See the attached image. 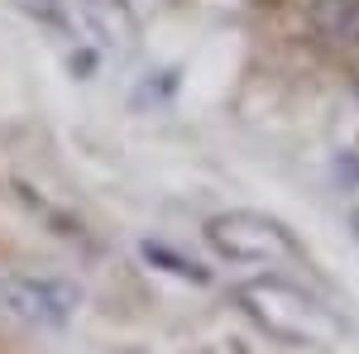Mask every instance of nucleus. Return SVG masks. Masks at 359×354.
I'll return each instance as SVG.
<instances>
[{
  "label": "nucleus",
  "instance_id": "obj_3",
  "mask_svg": "<svg viewBox=\"0 0 359 354\" xmlns=\"http://www.w3.org/2000/svg\"><path fill=\"white\" fill-rule=\"evenodd\" d=\"M206 245L216 249L230 264H245V268H287V264H302V249L297 240L273 225L269 216H254V211H225V216L206 220Z\"/></svg>",
  "mask_w": 359,
  "mask_h": 354
},
{
  "label": "nucleus",
  "instance_id": "obj_5",
  "mask_svg": "<svg viewBox=\"0 0 359 354\" xmlns=\"http://www.w3.org/2000/svg\"><path fill=\"white\" fill-rule=\"evenodd\" d=\"M139 249H144V259H149L154 268H163V273H182L187 282H206V268H201V264H192V259H182L177 249L168 254V249L158 245V240H144Z\"/></svg>",
  "mask_w": 359,
  "mask_h": 354
},
{
  "label": "nucleus",
  "instance_id": "obj_4",
  "mask_svg": "<svg viewBox=\"0 0 359 354\" xmlns=\"http://www.w3.org/2000/svg\"><path fill=\"white\" fill-rule=\"evenodd\" d=\"M82 15L101 43H111V48H130L135 43V10H130V0H82Z\"/></svg>",
  "mask_w": 359,
  "mask_h": 354
},
{
  "label": "nucleus",
  "instance_id": "obj_7",
  "mask_svg": "<svg viewBox=\"0 0 359 354\" xmlns=\"http://www.w3.org/2000/svg\"><path fill=\"white\" fill-rule=\"evenodd\" d=\"M350 230H355V240H359V206L350 211Z\"/></svg>",
  "mask_w": 359,
  "mask_h": 354
},
{
  "label": "nucleus",
  "instance_id": "obj_6",
  "mask_svg": "<svg viewBox=\"0 0 359 354\" xmlns=\"http://www.w3.org/2000/svg\"><path fill=\"white\" fill-rule=\"evenodd\" d=\"M20 15H29V20H39V25H48V29H67L72 20H67V5L62 0H10Z\"/></svg>",
  "mask_w": 359,
  "mask_h": 354
},
{
  "label": "nucleus",
  "instance_id": "obj_1",
  "mask_svg": "<svg viewBox=\"0 0 359 354\" xmlns=\"http://www.w3.org/2000/svg\"><path fill=\"white\" fill-rule=\"evenodd\" d=\"M235 306L269 340L292 345V350H331V345H340V335H345L340 316L316 292H306L302 282L278 278V273H259V278L240 282L235 287Z\"/></svg>",
  "mask_w": 359,
  "mask_h": 354
},
{
  "label": "nucleus",
  "instance_id": "obj_2",
  "mask_svg": "<svg viewBox=\"0 0 359 354\" xmlns=\"http://www.w3.org/2000/svg\"><path fill=\"white\" fill-rule=\"evenodd\" d=\"M0 311L29 330H67L82 311V282L43 268L0 273Z\"/></svg>",
  "mask_w": 359,
  "mask_h": 354
}]
</instances>
